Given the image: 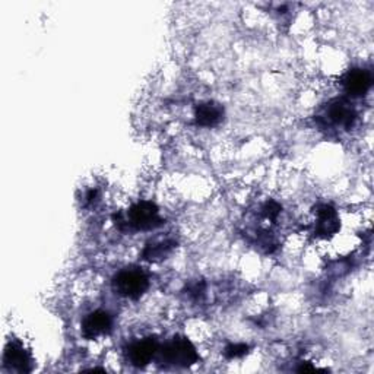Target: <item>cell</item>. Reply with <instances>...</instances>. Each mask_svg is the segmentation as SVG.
Masks as SVG:
<instances>
[{"label": "cell", "mask_w": 374, "mask_h": 374, "mask_svg": "<svg viewBox=\"0 0 374 374\" xmlns=\"http://www.w3.org/2000/svg\"><path fill=\"white\" fill-rule=\"evenodd\" d=\"M149 287V280L146 273L138 268H126L120 270L113 278L114 291L131 300H138Z\"/></svg>", "instance_id": "cell-1"}, {"label": "cell", "mask_w": 374, "mask_h": 374, "mask_svg": "<svg viewBox=\"0 0 374 374\" xmlns=\"http://www.w3.org/2000/svg\"><path fill=\"white\" fill-rule=\"evenodd\" d=\"M160 357L165 364L177 367H190L199 360L194 345L187 338H172L160 351Z\"/></svg>", "instance_id": "cell-2"}, {"label": "cell", "mask_w": 374, "mask_h": 374, "mask_svg": "<svg viewBox=\"0 0 374 374\" xmlns=\"http://www.w3.org/2000/svg\"><path fill=\"white\" fill-rule=\"evenodd\" d=\"M128 226L133 227L135 230H153L160 227L163 224V219L160 216V211L155 204L153 202H138L135 204L129 214H128Z\"/></svg>", "instance_id": "cell-3"}, {"label": "cell", "mask_w": 374, "mask_h": 374, "mask_svg": "<svg viewBox=\"0 0 374 374\" xmlns=\"http://www.w3.org/2000/svg\"><path fill=\"white\" fill-rule=\"evenodd\" d=\"M113 320L107 312L97 310L88 314L82 321V335L87 339H97L111 331Z\"/></svg>", "instance_id": "cell-4"}, {"label": "cell", "mask_w": 374, "mask_h": 374, "mask_svg": "<svg viewBox=\"0 0 374 374\" xmlns=\"http://www.w3.org/2000/svg\"><path fill=\"white\" fill-rule=\"evenodd\" d=\"M158 351V342L153 338H146L132 343L128 350V358L135 367H145L151 363Z\"/></svg>", "instance_id": "cell-5"}, {"label": "cell", "mask_w": 374, "mask_h": 374, "mask_svg": "<svg viewBox=\"0 0 374 374\" xmlns=\"http://www.w3.org/2000/svg\"><path fill=\"white\" fill-rule=\"evenodd\" d=\"M343 88L351 97H363L368 92L373 84V78L365 69H353L345 75Z\"/></svg>", "instance_id": "cell-6"}, {"label": "cell", "mask_w": 374, "mask_h": 374, "mask_svg": "<svg viewBox=\"0 0 374 374\" xmlns=\"http://www.w3.org/2000/svg\"><path fill=\"white\" fill-rule=\"evenodd\" d=\"M4 363L9 370L15 371H30L31 370V357L23 350V346L16 342H11L4 356Z\"/></svg>", "instance_id": "cell-7"}, {"label": "cell", "mask_w": 374, "mask_h": 374, "mask_svg": "<svg viewBox=\"0 0 374 374\" xmlns=\"http://www.w3.org/2000/svg\"><path fill=\"white\" fill-rule=\"evenodd\" d=\"M328 116H329V120L335 123L336 126H342L348 129V128H351L353 123L356 121L357 113L354 107L348 101H345V99H335V101L329 104Z\"/></svg>", "instance_id": "cell-8"}, {"label": "cell", "mask_w": 374, "mask_h": 374, "mask_svg": "<svg viewBox=\"0 0 374 374\" xmlns=\"http://www.w3.org/2000/svg\"><path fill=\"white\" fill-rule=\"evenodd\" d=\"M339 230V219L336 215V211L329 207L323 205L317 211V229L316 234L320 237H328Z\"/></svg>", "instance_id": "cell-9"}, {"label": "cell", "mask_w": 374, "mask_h": 374, "mask_svg": "<svg viewBox=\"0 0 374 374\" xmlns=\"http://www.w3.org/2000/svg\"><path fill=\"white\" fill-rule=\"evenodd\" d=\"M222 116H224V109L215 103H204L201 106H197L194 111L196 124L204 128L215 126V124H218L222 120Z\"/></svg>", "instance_id": "cell-10"}, {"label": "cell", "mask_w": 374, "mask_h": 374, "mask_svg": "<svg viewBox=\"0 0 374 374\" xmlns=\"http://www.w3.org/2000/svg\"><path fill=\"white\" fill-rule=\"evenodd\" d=\"M174 241H161V243H154V244H148L145 247L143 251V259L145 260H151V262H155V260H161V259H165L174 248Z\"/></svg>", "instance_id": "cell-11"}, {"label": "cell", "mask_w": 374, "mask_h": 374, "mask_svg": "<svg viewBox=\"0 0 374 374\" xmlns=\"http://www.w3.org/2000/svg\"><path fill=\"white\" fill-rule=\"evenodd\" d=\"M247 353H248V346L246 343H231L226 348V357L230 360L244 357Z\"/></svg>", "instance_id": "cell-12"}, {"label": "cell", "mask_w": 374, "mask_h": 374, "mask_svg": "<svg viewBox=\"0 0 374 374\" xmlns=\"http://www.w3.org/2000/svg\"><path fill=\"white\" fill-rule=\"evenodd\" d=\"M280 211H281V208H280V205L275 204V202H268V204L263 207V214H265V216L269 218V219H275V218L278 216Z\"/></svg>", "instance_id": "cell-13"}]
</instances>
